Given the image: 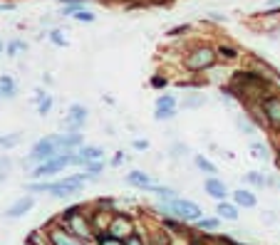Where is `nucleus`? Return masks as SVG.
<instances>
[{
  "instance_id": "obj_1",
  "label": "nucleus",
  "mask_w": 280,
  "mask_h": 245,
  "mask_svg": "<svg viewBox=\"0 0 280 245\" xmlns=\"http://www.w3.org/2000/svg\"><path fill=\"white\" fill-rule=\"evenodd\" d=\"M85 178L77 176V178H67V181H60V183H32L30 191H50L52 196L62 198V196H70V193H77L79 188H82Z\"/></svg>"
},
{
  "instance_id": "obj_2",
  "label": "nucleus",
  "mask_w": 280,
  "mask_h": 245,
  "mask_svg": "<svg viewBox=\"0 0 280 245\" xmlns=\"http://www.w3.org/2000/svg\"><path fill=\"white\" fill-rule=\"evenodd\" d=\"M67 163H74V156H72L70 151L62 154V156H55V158H50V161H45V163H40V166L35 169V176H37V178H43V176H47V174L60 171L62 166H67Z\"/></svg>"
},
{
  "instance_id": "obj_3",
  "label": "nucleus",
  "mask_w": 280,
  "mask_h": 245,
  "mask_svg": "<svg viewBox=\"0 0 280 245\" xmlns=\"http://www.w3.org/2000/svg\"><path fill=\"white\" fill-rule=\"evenodd\" d=\"M55 154H57V144L52 141V136L50 139H43V141H37L35 146H32V151H30V161H50V158H55Z\"/></svg>"
},
{
  "instance_id": "obj_4",
  "label": "nucleus",
  "mask_w": 280,
  "mask_h": 245,
  "mask_svg": "<svg viewBox=\"0 0 280 245\" xmlns=\"http://www.w3.org/2000/svg\"><path fill=\"white\" fill-rule=\"evenodd\" d=\"M171 211L179 213V216L186 218V221H198V218H201V208H198L196 203H191V200H181V198H176V200L171 203Z\"/></svg>"
},
{
  "instance_id": "obj_5",
  "label": "nucleus",
  "mask_w": 280,
  "mask_h": 245,
  "mask_svg": "<svg viewBox=\"0 0 280 245\" xmlns=\"http://www.w3.org/2000/svg\"><path fill=\"white\" fill-rule=\"evenodd\" d=\"M213 60H216V55H213L209 47H201V50H196V52L188 57V67H191V69H204V67L213 65Z\"/></svg>"
},
{
  "instance_id": "obj_6",
  "label": "nucleus",
  "mask_w": 280,
  "mask_h": 245,
  "mask_svg": "<svg viewBox=\"0 0 280 245\" xmlns=\"http://www.w3.org/2000/svg\"><path fill=\"white\" fill-rule=\"evenodd\" d=\"M85 119H87V109H85L82 104H72V107H70V114H67V119H65V127L79 129V127L85 124Z\"/></svg>"
},
{
  "instance_id": "obj_7",
  "label": "nucleus",
  "mask_w": 280,
  "mask_h": 245,
  "mask_svg": "<svg viewBox=\"0 0 280 245\" xmlns=\"http://www.w3.org/2000/svg\"><path fill=\"white\" fill-rule=\"evenodd\" d=\"M32 206H35V200H32L30 196H23V198H18L13 206L8 208V216H10V218H20V216H25Z\"/></svg>"
},
{
  "instance_id": "obj_8",
  "label": "nucleus",
  "mask_w": 280,
  "mask_h": 245,
  "mask_svg": "<svg viewBox=\"0 0 280 245\" xmlns=\"http://www.w3.org/2000/svg\"><path fill=\"white\" fill-rule=\"evenodd\" d=\"M109 233H112L114 238H124V235L129 238V235H132V223H129V218H124V216L114 218V223H112Z\"/></svg>"
},
{
  "instance_id": "obj_9",
  "label": "nucleus",
  "mask_w": 280,
  "mask_h": 245,
  "mask_svg": "<svg viewBox=\"0 0 280 245\" xmlns=\"http://www.w3.org/2000/svg\"><path fill=\"white\" fill-rule=\"evenodd\" d=\"M206 193H211L213 198L223 200V198H226V193H228V188H226V183H223V181H218V178H209V181H206Z\"/></svg>"
},
{
  "instance_id": "obj_10",
  "label": "nucleus",
  "mask_w": 280,
  "mask_h": 245,
  "mask_svg": "<svg viewBox=\"0 0 280 245\" xmlns=\"http://www.w3.org/2000/svg\"><path fill=\"white\" fill-rule=\"evenodd\" d=\"M265 114L273 124H280V99H275V97L265 99Z\"/></svg>"
},
{
  "instance_id": "obj_11",
  "label": "nucleus",
  "mask_w": 280,
  "mask_h": 245,
  "mask_svg": "<svg viewBox=\"0 0 280 245\" xmlns=\"http://www.w3.org/2000/svg\"><path fill=\"white\" fill-rule=\"evenodd\" d=\"M127 181H129L132 186H141V188H151V181H149V176H146L144 171H132V174L127 176Z\"/></svg>"
},
{
  "instance_id": "obj_12",
  "label": "nucleus",
  "mask_w": 280,
  "mask_h": 245,
  "mask_svg": "<svg viewBox=\"0 0 280 245\" xmlns=\"http://www.w3.org/2000/svg\"><path fill=\"white\" fill-rule=\"evenodd\" d=\"M233 198H235L238 206H246V208H253V206H256V196L248 193V191H235Z\"/></svg>"
},
{
  "instance_id": "obj_13",
  "label": "nucleus",
  "mask_w": 280,
  "mask_h": 245,
  "mask_svg": "<svg viewBox=\"0 0 280 245\" xmlns=\"http://www.w3.org/2000/svg\"><path fill=\"white\" fill-rule=\"evenodd\" d=\"M52 141L57 146H77L79 141H82V136L79 134H60V136H52Z\"/></svg>"
},
{
  "instance_id": "obj_14",
  "label": "nucleus",
  "mask_w": 280,
  "mask_h": 245,
  "mask_svg": "<svg viewBox=\"0 0 280 245\" xmlns=\"http://www.w3.org/2000/svg\"><path fill=\"white\" fill-rule=\"evenodd\" d=\"M52 243H55V245H85V243L74 240L72 235H67V233H62V230H52Z\"/></svg>"
},
{
  "instance_id": "obj_15",
  "label": "nucleus",
  "mask_w": 280,
  "mask_h": 245,
  "mask_svg": "<svg viewBox=\"0 0 280 245\" xmlns=\"http://www.w3.org/2000/svg\"><path fill=\"white\" fill-rule=\"evenodd\" d=\"M79 156H82V161H85V163H90V161L102 158V149H97V146H85L82 151H79Z\"/></svg>"
},
{
  "instance_id": "obj_16",
  "label": "nucleus",
  "mask_w": 280,
  "mask_h": 245,
  "mask_svg": "<svg viewBox=\"0 0 280 245\" xmlns=\"http://www.w3.org/2000/svg\"><path fill=\"white\" fill-rule=\"evenodd\" d=\"M0 92H3L5 97H15V85H13V79L8 74L0 77Z\"/></svg>"
},
{
  "instance_id": "obj_17",
  "label": "nucleus",
  "mask_w": 280,
  "mask_h": 245,
  "mask_svg": "<svg viewBox=\"0 0 280 245\" xmlns=\"http://www.w3.org/2000/svg\"><path fill=\"white\" fill-rule=\"evenodd\" d=\"M218 213H221V218H226V221H235V218H238L235 208L228 206V203H221V206H218Z\"/></svg>"
},
{
  "instance_id": "obj_18",
  "label": "nucleus",
  "mask_w": 280,
  "mask_h": 245,
  "mask_svg": "<svg viewBox=\"0 0 280 245\" xmlns=\"http://www.w3.org/2000/svg\"><path fill=\"white\" fill-rule=\"evenodd\" d=\"M72 228L79 233V235H87L90 233V228H87V223L82 221V218H77V216H72Z\"/></svg>"
},
{
  "instance_id": "obj_19",
  "label": "nucleus",
  "mask_w": 280,
  "mask_h": 245,
  "mask_svg": "<svg viewBox=\"0 0 280 245\" xmlns=\"http://www.w3.org/2000/svg\"><path fill=\"white\" fill-rule=\"evenodd\" d=\"M99 245H124V240L114 238L112 233H107V235H99Z\"/></svg>"
},
{
  "instance_id": "obj_20",
  "label": "nucleus",
  "mask_w": 280,
  "mask_h": 245,
  "mask_svg": "<svg viewBox=\"0 0 280 245\" xmlns=\"http://www.w3.org/2000/svg\"><path fill=\"white\" fill-rule=\"evenodd\" d=\"M196 163H198V169H204L206 174H216V166H213L211 161H206L204 156H196Z\"/></svg>"
},
{
  "instance_id": "obj_21",
  "label": "nucleus",
  "mask_w": 280,
  "mask_h": 245,
  "mask_svg": "<svg viewBox=\"0 0 280 245\" xmlns=\"http://www.w3.org/2000/svg\"><path fill=\"white\" fill-rule=\"evenodd\" d=\"M74 20H79V22H94V15L92 13H87V10H74V15H72Z\"/></svg>"
},
{
  "instance_id": "obj_22",
  "label": "nucleus",
  "mask_w": 280,
  "mask_h": 245,
  "mask_svg": "<svg viewBox=\"0 0 280 245\" xmlns=\"http://www.w3.org/2000/svg\"><path fill=\"white\" fill-rule=\"evenodd\" d=\"M171 116H174V109H169V107L156 109V114H154V119H156V121H164V119H171Z\"/></svg>"
},
{
  "instance_id": "obj_23",
  "label": "nucleus",
  "mask_w": 280,
  "mask_h": 245,
  "mask_svg": "<svg viewBox=\"0 0 280 245\" xmlns=\"http://www.w3.org/2000/svg\"><path fill=\"white\" fill-rule=\"evenodd\" d=\"M50 109H52V97H45L43 102H40V104H37V111H40V114H43V116H45V114H47Z\"/></svg>"
},
{
  "instance_id": "obj_24",
  "label": "nucleus",
  "mask_w": 280,
  "mask_h": 245,
  "mask_svg": "<svg viewBox=\"0 0 280 245\" xmlns=\"http://www.w3.org/2000/svg\"><path fill=\"white\" fill-rule=\"evenodd\" d=\"M20 141V134H10V136H0V146H15Z\"/></svg>"
},
{
  "instance_id": "obj_25",
  "label": "nucleus",
  "mask_w": 280,
  "mask_h": 245,
  "mask_svg": "<svg viewBox=\"0 0 280 245\" xmlns=\"http://www.w3.org/2000/svg\"><path fill=\"white\" fill-rule=\"evenodd\" d=\"M164 107L174 109V97H159L156 99V109H164Z\"/></svg>"
},
{
  "instance_id": "obj_26",
  "label": "nucleus",
  "mask_w": 280,
  "mask_h": 245,
  "mask_svg": "<svg viewBox=\"0 0 280 245\" xmlns=\"http://www.w3.org/2000/svg\"><path fill=\"white\" fill-rule=\"evenodd\" d=\"M27 45L25 43H20V40H15V43H10L8 45V55H15V52H20V50H25Z\"/></svg>"
},
{
  "instance_id": "obj_27",
  "label": "nucleus",
  "mask_w": 280,
  "mask_h": 245,
  "mask_svg": "<svg viewBox=\"0 0 280 245\" xmlns=\"http://www.w3.org/2000/svg\"><path fill=\"white\" fill-rule=\"evenodd\" d=\"M50 40H52L55 45H60V47H65V45H67V40L62 37V32H60V30H55V32L50 35Z\"/></svg>"
},
{
  "instance_id": "obj_28",
  "label": "nucleus",
  "mask_w": 280,
  "mask_h": 245,
  "mask_svg": "<svg viewBox=\"0 0 280 245\" xmlns=\"http://www.w3.org/2000/svg\"><path fill=\"white\" fill-rule=\"evenodd\" d=\"M198 225L206 228V230H213V228L218 225V221H216V218H206V221H198Z\"/></svg>"
},
{
  "instance_id": "obj_29",
  "label": "nucleus",
  "mask_w": 280,
  "mask_h": 245,
  "mask_svg": "<svg viewBox=\"0 0 280 245\" xmlns=\"http://www.w3.org/2000/svg\"><path fill=\"white\" fill-rule=\"evenodd\" d=\"M251 151H253V156H256V158H265V149H263L260 144H253V146H251Z\"/></svg>"
},
{
  "instance_id": "obj_30",
  "label": "nucleus",
  "mask_w": 280,
  "mask_h": 245,
  "mask_svg": "<svg viewBox=\"0 0 280 245\" xmlns=\"http://www.w3.org/2000/svg\"><path fill=\"white\" fill-rule=\"evenodd\" d=\"M124 245H144V240H141V238H139L137 233H132V235H129V238L124 240Z\"/></svg>"
},
{
  "instance_id": "obj_31",
  "label": "nucleus",
  "mask_w": 280,
  "mask_h": 245,
  "mask_svg": "<svg viewBox=\"0 0 280 245\" xmlns=\"http://www.w3.org/2000/svg\"><path fill=\"white\" fill-rule=\"evenodd\" d=\"M198 104H204V97H191L184 102V107H198Z\"/></svg>"
},
{
  "instance_id": "obj_32",
  "label": "nucleus",
  "mask_w": 280,
  "mask_h": 245,
  "mask_svg": "<svg viewBox=\"0 0 280 245\" xmlns=\"http://www.w3.org/2000/svg\"><path fill=\"white\" fill-rule=\"evenodd\" d=\"M248 181H251V183H256V186H263V183H265V178H263V176H258V174H248Z\"/></svg>"
},
{
  "instance_id": "obj_33",
  "label": "nucleus",
  "mask_w": 280,
  "mask_h": 245,
  "mask_svg": "<svg viewBox=\"0 0 280 245\" xmlns=\"http://www.w3.org/2000/svg\"><path fill=\"white\" fill-rule=\"evenodd\" d=\"M221 55H226V57H235V52H233L231 47H221Z\"/></svg>"
},
{
  "instance_id": "obj_34",
  "label": "nucleus",
  "mask_w": 280,
  "mask_h": 245,
  "mask_svg": "<svg viewBox=\"0 0 280 245\" xmlns=\"http://www.w3.org/2000/svg\"><path fill=\"white\" fill-rule=\"evenodd\" d=\"M151 85H154V87H162V85H166V82H164L162 77H154V82H151Z\"/></svg>"
},
{
  "instance_id": "obj_35",
  "label": "nucleus",
  "mask_w": 280,
  "mask_h": 245,
  "mask_svg": "<svg viewBox=\"0 0 280 245\" xmlns=\"http://www.w3.org/2000/svg\"><path fill=\"white\" fill-rule=\"evenodd\" d=\"M134 146H137V149H146L149 144H146V141H141V139H137V141H134Z\"/></svg>"
},
{
  "instance_id": "obj_36",
  "label": "nucleus",
  "mask_w": 280,
  "mask_h": 245,
  "mask_svg": "<svg viewBox=\"0 0 280 245\" xmlns=\"http://www.w3.org/2000/svg\"><path fill=\"white\" fill-rule=\"evenodd\" d=\"M122 158H124V156H122V154H117V156H114V161H112V163H114V166H119V163H122Z\"/></svg>"
},
{
  "instance_id": "obj_37",
  "label": "nucleus",
  "mask_w": 280,
  "mask_h": 245,
  "mask_svg": "<svg viewBox=\"0 0 280 245\" xmlns=\"http://www.w3.org/2000/svg\"><path fill=\"white\" fill-rule=\"evenodd\" d=\"M0 10H13V3H0Z\"/></svg>"
},
{
  "instance_id": "obj_38",
  "label": "nucleus",
  "mask_w": 280,
  "mask_h": 245,
  "mask_svg": "<svg viewBox=\"0 0 280 245\" xmlns=\"http://www.w3.org/2000/svg\"><path fill=\"white\" fill-rule=\"evenodd\" d=\"M0 99H3V92H0Z\"/></svg>"
},
{
  "instance_id": "obj_39",
  "label": "nucleus",
  "mask_w": 280,
  "mask_h": 245,
  "mask_svg": "<svg viewBox=\"0 0 280 245\" xmlns=\"http://www.w3.org/2000/svg\"><path fill=\"white\" fill-rule=\"evenodd\" d=\"M0 50H3V43H0Z\"/></svg>"
}]
</instances>
